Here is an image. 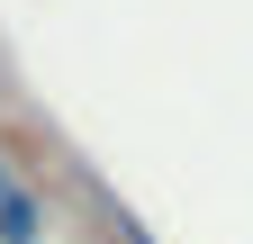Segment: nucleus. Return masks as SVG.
I'll list each match as a JSON object with an SVG mask.
<instances>
[{
	"label": "nucleus",
	"instance_id": "obj_1",
	"mask_svg": "<svg viewBox=\"0 0 253 244\" xmlns=\"http://www.w3.org/2000/svg\"><path fill=\"white\" fill-rule=\"evenodd\" d=\"M0 244H45V199L27 190L9 172V190H0Z\"/></svg>",
	"mask_w": 253,
	"mask_h": 244
},
{
	"label": "nucleus",
	"instance_id": "obj_2",
	"mask_svg": "<svg viewBox=\"0 0 253 244\" xmlns=\"http://www.w3.org/2000/svg\"><path fill=\"white\" fill-rule=\"evenodd\" d=\"M0 190H9V163H0Z\"/></svg>",
	"mask_w": 253,
	"mask_h": 244
}]
</instances>
